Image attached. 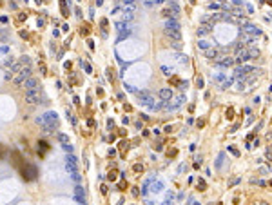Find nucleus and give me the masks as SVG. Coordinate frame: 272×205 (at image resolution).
<instances>
[{"mask_svg": "<svg viewBox=\"0 0 272 205\" xmlns=\"http://www.w3.org/2000/svg\"><path fill=\"white\" fill-rule=\"evenodd\" d=\"M65 165H67V172L71 174V178L75 181H80V174H78V169H76V158L73 154H69L65 158Z\"/></svg>", "mask_w": 272, "mask_h": 205, "instance_id": "nucleus-1", "label": "nucleus"}, {"mask_svg": "<svg viewBox=\"0 0 272 205\" xmlns=\"http://www.w3.org/2000/svg\"><path fill=\"white\" fill-rule=\"evenodd\" d=\"M26 102L35 105V104H40L42 102V95L38 89H33V91H26Z\"/></svg>", "mask_w": 272, "mask_h": 205, "instance_id": "nucleus-2", "label": "nucleus"}, {"mask_svg": "<svg viewBox=\"0 0 272 205\" xmlns=\"http://www.w3.org/2000/svg\"><path fill=\"white\" fill-rule=\"evenodd\" d=\"M136 95L140 96V100H142V104L143 105H147L149 109L154 105V96L151 95V93H147V91H136Z\"/></svg>", "mask_w": 272, "mask_h": 205, "instance_id": "nucleus-3", "label": "nucleus"}, {"mask_svg": "<svg viewBox=\"0 0 272 205\" xmlns=\"http://www.w3.org/2000/svg\"><path fill=\"white\" fill-rule=\"evenodd\" d=\"M29 76H31V69H29V67H26V69H20V71H18V75L13 78V82H15L16 85H22Z\"/></svg>", "mask_w": 272, "mask_h": 205, "instance_id": "nucleus-4", "label": "nucleus"}, {"mask_svg": "<svg viewBox=\"0 0 272 205\" xmlns=\"http://www.w3.org/2000/svg\"><path fill=\"white\" fill-rule=\"evenodd\" d=\"M248 73H252V67H251V65H239L238 69L234 71V75H236L238 80H245Z\"/></svg>", "mask_w": 272, "mask_h": 205, "instance_id": "nucleus-5", "label": "nucleus"}, {"mask_svg": "<svg viewBox=\"0 0 272 205\" xmlns=\"http://www.w3.org/2000/svg\"><path fill=\"white\" fill-rule=\"evenodd\" d=\"M241 31H245V33H248V35H252V36H259L261 35V31L256 27V26H252V24H243V27H241Z\"/></svg>", "mask_w": 272, "mask_h": 205, "instance_id": "nucleus-6", "label": "nucleus"}, {"mask_svg": "<svg viewBox=\"0 0 272 205\" xmlns=\"http://www.w3.org/2000/svg\"><path fill=\"white\" fill-rule=\"evenodd\" d=\"M216 62H218L220 65H223V67H231V65H234V64H236V60H234V58H231V56H221V55L216 58Z\"/></svg>", "mask_w": 272, "mask_h": 205, "instance_id": "nucleus-7", "label": "nucleus"}, {"mask_svg": "<svg viewBox=\"0 0 272 205\" xmlns=\"http://www.w3.org/2000/svg\"><path fill=\"white\" fill-rule=\"evenodd\" d=\"M211 29H212V24H209V22H203V24L198 27V36H207L209 33H211Z\"/></svg>", "mask_w": 272, "mask_h": 205, "instance_id": "nucleus-8", "label": "nucleus"}, {"mask_svg": "<svg viewBox=\"0 0 272 205\" xmlns=\"http://www.w3.org/2000/svg\"><path fill=\"white\" fill-rule=\"evenodd\" d=\"M234 60H236V64H243L247 60H251V56H248V49H239Z\"/></svg>", "mask_w": 272, "mask_h": 205, "instance_id": "nucleus-9", "label": "nucleus"}, {"mask_svg": "<svg viewBox=\"0 0 272 205\" xmlns=\"http://www.w3.org/2000/svg\"><path fill=\"white\" fill-rule=\"evenodd\" d=\"M24 87H26V91H33V89H36V87H38V80L29 76V78L24 82Z\"/></svg>", "mask_w": 272, "mask_h": 205, "instance_id": "nucleus-10", "label": "nucleus"}, {"mask_svg": "<svg viewBox=\"0 0 272 205\" xmlns=\"http://www.w3.org/2000/svg\"><path fill=\"white\" fill-rule=\"evenodd\" d=\"M158 95H160V98H162V100H165V102H167V100H171V98H172V91H171L169 87H163V89H160V93H158Z\"/></svg>", "mask_w": 272, "mask_h": 205, "instance_id": "nucleus-11", "label": "nucleus"}, {"mask_svg": "<svg viewBox=\"0 0 272 205\" xmlns=\"http://www.w3.org/2000/svg\"><path fill=\"white\" fill-rule=\"evenodd\" d=\"M75 194H76L78 203H85V192H84V189H82L80 185H76V187H75Z\"/></svg>", "mask_w": 272, "mask_h": 205, "instance_id": "nucleus-12", "label": "nucleus"}, {"mask_svg": "<svg viewBox=\"0 0 272 205\" xmlns=\"http://www.w3.org/2000/svg\"><path fill=\"white\" fill-rule=\"evenodd\" d=\"M167 2H169V9H171L172 16H174V18H178V16H180V7H178V4L174 2V0H167Z\"/></svg>", "mask_w": 272, "mask_h": 205, "instance_id": "nucleus-13", "label": "nucleus"}, {"mask_svg": "<svg viewBox=\"0 0 272 205\" xmlns=\"http://www.w3.org/2000/svg\"><path fill=\"white\" fill-rule=\"evenodd\" d=\"M165 35H167L169 38H172V40H180V38H181L180 29H165Z\"/></svg>", "mask_w": 272, "mask_h": 205, "instance_id": "nucleus-14", "label": "nucleus"}, {"mask_svg": "<svg viewBox=\"0 0 272 205\" xmlns=\"http://www.w3.org/2000/svg\"><path fill=\"white\" fill-rule=\"evenodd\" d=\"M165 29H180V22L176 18H169L165 22Z\"/></svg>", "mask_w": 272, "mask_h": 205, "instance_id": "nucleus-15", "label": "nucleus"}, {"mask_svg": "<svg viewBox=\"0 0 272 205\" xmlns=\"http://www.w3.org/2000/svg\"><path fill=\"white\" fill-rule=\"evenodd\" d=\"M239 38H241V42H245V44H251V42L254 40L252 35H248V33H245V31H239Z\"/></svg>", "mask_w": 272, "mask_h": 205, "instance_id": "nucleus-16", "label": "nucleus"}, {"mask_svg": "<svg viewBox=\"0 0 272 205\" xmlns=\"http://www.w3.org/2000/svg\"><path fill=\"white\" fill-rule=\"evenodd\" d=\"M205 53H207V56H209V58H214V60L220 56V51H218V49H211V47H209Z\"/></svg>", "mask_w": 272, "mask_h": 205, "instance_id": "nucleus-17", "label": "nucleus"}, {"mask_svg": "<svg viewBox=\"0 0 272 205\" xmlns=\"http://www.w3.org/2000/svg\"><path fill=\"white\" fill-rule=\"evenodd\" d=\"M198 47H200V49H203V51H207V49L211 47V42H205V40H201V42L198 44Z\"/></svg>", "mask_w": 272, "mask_h": 205, "instance_id": "nucleus-18", "label": "nucleus"}, {"mask_svg": "<svg viewBox=\"0 0 272 205\" xmlns=\"http://www.w3.org/2000/svg\"><path fill=\"white\" fill-rule=\"evenodd\" d=\"M248 56H251V58H258V56H259V51H258L256 47H251V49H248Z\"/></svg>", "mask_w": 272, "mask_h": 205, "instance_id": "nucleus-19", "label": "nucleus"}, {"mask_svg": "<svg viewBox=\"0 0 272 205\" xmlns=\"http://www.w3.org/2000/svg\"><path fill=\"white\" fill-rule=\"evenodd\" d=\"M151 191H152V192H160V191H162V184H160V181H154Z\"/></svg>", "mask_w": 272, "mask_h": 205, "instance_id": "nucleus-20", "label": "nucleus"}, {"mask_svg": "<svg viewBox=\"0 0 272 205\" xmlns=\"http://www.w3.org/2000/svg\"><path fill=\"white\" fill-rule=\"evenodd\" d=\"M223 158H225V154H223V152H221V154H220V156H218V160H216V167H218V169H220V167H221V165H223Z\"/></svg>", "mask_w": 272, "mask_h": 205, "instance_id": "nucleus-21", "label": "nucleus"}, {"mask_svg": "<svg viewBox=\"0 0 272 205\" xmlns=\"http://www.w3.org/2000/svg\"><path fill=\"white\" fill-rule=\"evenodd\" d=\"M20 69H22V64H13L9 73H16V71H20Z\"/></svg>", "mask_w": 272, "mask_h": 205, "instance_id": "nucleus-22", "label": "nucleus"}, {"mask_svg": "<svg viewBox=\"0 0 272 205\" xmlns=\"http://www.w3.org/2000/svg\"><path fill=\"white\" fill-rule=\"evenodd\" d=\"M171 45H172L174 49H178V51L181 49V44H180V40H172V42H171Z\"/></svg>", "mask_w": 272, "mask_h": 205, "instance_id": "nucleus-23", "label": "nucleus"}, {"mask_svg": "<svg viewBox=\"0 0 272 205\" xmlns=\"http://www.w3.org/2000/svg\"><path fill=\"white\" fill-rule=\"evenodd\" d=\"M58 138H60V142L65 145V144H69V138H67V136L65 134H58Z\"/></svg>", "mask_w": 272, "mask_h": 205, "instance_id": "nucleus-24", "label": "nucleus"}, {"mask_svg": "<svg viewBox=\"0 0 272 205\" xmlns=\"http://www.w3.org/2000/svg\"><path fill=\"white\" fill-rule=\"evenodd\" d=\"M178 62H180V64H187V62H189V58H187V56H183V55H178Z\"/></svg>", "mask_w": 272, "mask_h": 205, "instance_id": "nucleus-25", "label": "nucleus"}, {"mask_svg": "<svg viewBox=\"0 0 272 205\" xmlns=\"http://www.w3.org/2000/svg\"><path fill=\"white\" fill-rule=\"evenodd\" d=\"M123 20H127V22L132 20V13H131V11H125V13H123Z\"/></svg>", "mask_w": 272, "mask_h": 205, "instance_id": "nucleus-26", "label": "nucleus"}, {"mask_svg": "<svg viewBox=\"0 0 272 205\" xmlns=\"http://www.w3.org/2000/svg\"><path fill=\"white\" fill-rule=\"evenodd\" d=\"M205 187H207V185H205V181L200 180V181H198V189H200V191H205Z\"/></svg>", "mask_w": 272, "mask_h": 205, "instance_id": "nucleus-27", "label": "nucleus"}, {"mask_svg": "<svg viewBox=\"0 0 272 205\" xmlns=\"http://www.w3.org/2000/svg\"><path fill=\"white\" fill-rule=\"evenodd\" d=\"M123 29H127L125 24H123V22H118V24H116V31H123Z\"/></svg>", "mask_w": 272, "mask_h": 205, "instance_id": "nucleus-28", "label": "nucleus"}, {"mask_svg": "<svg viewBox=\"0 0 272 205\" xmlns=\"http://www.w3.org/2000/svg\"><path fill=\"white\" fill-rule=\"evenodd\" d=\"M196 85H198V87H203V78L198 76V78H196Z\"/></svg>", "mask_w": 272, "mask_h": 205, "instance_id": "nucleus-29", "label": "nucleus"}, {"mask_svg": "<svg viewBox=\"0 0 272 205\" xmlns=\"http://www.w3.org/2000/svg\"><path fill=\"white\" fill-rule=\"evenodd\" d=\"M64 149H65L67 152H71V151H73V145H71V144H65V145H64Z\"/></svg>", "mask_w": 272, "mask_h": 205, "instance_id": "nucleus-30", "label": "nucleus"}, {"mask_svg": "<svg viewBox=\"0 0 272 205\" xmlns=\"http://www.w3.org/2000/svg\"><path fill=\"white\" fill-rule=\"evenodd\" d=\"M229 151H231V152H232V154H234V156H239V152H238V151H236V149H234V147H229Z\"/></svg>", "mask_w": 272, "mask_h": 205, "instance_id": "nucleus-31", "label": "nucleus"}, {"mask_svg": "<svg viewBox=\"0 0 272 205\" xmlns=\"http://www.w3.org/2000/svg\"><path fill=\"white\" fill-rule=\"evenodd\" d=\"M134 171H136V172H140V171H143V167H142V165H134Z\"/></svg>", "mask_w": 272, "mask_h": 205, "instance_id": "nucleus-32", "label": "nucleus"}, {"mask_svg": "<svg viewBox=\"0 0 272 205\" xmlns=\"http://www.w3.org/2000/svg\"><path fill=\"white\" fill-rule=\"evenodd\" d=\"M84 67H85V71H87V73H91V65H89V64H84Z\"/></svg>", "mask_w": 272, "mask_h": 205, "instance_id": "nucleus-33", "label": "nucleus"}, {"mask_svg": "<svg viewBox=\"0 0 272 205\" xmlns=\"http://www.w3.org/2000/svg\"><path fill=\"white\" fill-rule=\"evenodd\" d=\"M209 9H218V4H209Z\"/></svg>", "mask_w": 272, "mask_h": 205, "instance_id": "nucleus-34", "label": "nucleus"}, {"mask_svg": "<svg viewBox=\"0 0 272 205\" xmlns=\"http://www.w3.org/2000/svg\"><path fill=\"white\" fill-rule=\"evenodd\" d=\"M136 0H123V4H134Z\"/></svg>", "mask_w": 272, "mask_h": 205, "instance_id": "nucleus-35", "label": "nucleus"}, {"mask_svg": "<svg viewBox=\"0 0 272 205\" xmlns=\"http://www.w3.org/2000/svg\"><path fill=\"white\" fill-rule=\"evenodd\" d=\"M154 4H162V2H165V0H152Z\"/></svg>", "mask_w": 272, "mask_h": 205, "instance_id": "nucleus-36", "label": "nucleus"}, {"mask_svg": "<svg viewBox=\"0 0 272 205\" xmlns=\"http://www.w3.org/2000/svg\"><path fill=\"white\" fill-rule=\"evenodd\" d=\"M218 2H225V0H218Z\"/></svg>", "mask_w": 272, "mask_h": 205, "instance_id": "nucleus-37", "label": "nucleus"}, {"mask_svg": "<svg viewBox=\"0 0 272 205\" xmlns=\"http://www.w3.org/2000/svg\"><path fill=\"white\" fill-rule=\"evenodd\" d=\"M268 2H270V4H272V0H268Z\"/></svg>", "mask_w": 272, "mask_h": 205, "instance_id": "nucleus-38", "label": "nucleus"}, {"mask_svg": "<svg viewBox=\"0 0 272 205\" xmlns=\"http://www.w3.org/2000/svg\"><path fill=\"white\" fill-rule=\"evenodd\" d=\"M270 151H272V145H270Z\"/></svg>", "mask_w": 272, "mask_h": 205, "instance_id": "nucleus-39", "label": "nucleus"}]
</instances>
